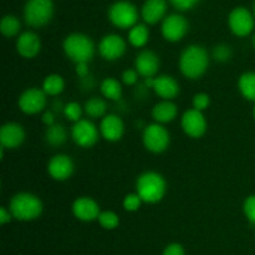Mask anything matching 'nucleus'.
<instances>
[{
	"mask_svg": "<svg viewBox=\"0 0 255 255\" xmlns=\"http://www.w3.org/2000/svg\"><path fill=\"white\" fill-rule=\"evenodd\" d=\"M188 31V21L179 14L168 15L162 22V35L169 42H177L183 39Z\"/></svg>",
	"mask_w": 255,
	"mask_h": 255,
	"instance_id": "11",
	"label": "nucleus"
},
{
	"mask_svg": "<svg viewBox=\"0 0 255 255\" xmlns=\"http://www.w3.org/2000/svg\"><path fill=\"white\" fill-rule=\"evenodd\" d=\"M144 86L147 89L153 90L157 96L166 101L176 99L181 91L177 80L169 75H161V76L151 77V79H144Z\"/></svg>",
	"mask_w": 255,
	"mask_h": 255,
	"instance_id": "9",
	"label": "nucleus"
},
{
	"mask_svg": "<svg viewBox=\"0 0 255 255\" xmlns=\"http://www.w3.org/2000/svg\"><path fill=\"white\" fill-rule=\"evenodd\" d=\"M238 89L247 100L255 102V72H244L238 80Z\"/></svg>",
	"mask_w": 255,
	"mask_h": 255,
	"instance_id": "25",
	"label": "nucleus"
},
{
	"mask_svg": "<svg viewBox=\"0 0 255 255\" xmlns=\"http://www.w3.org/2000/svg\"><path fill=\"white\" fill-rule=\"evenodd\" d=\"M198 1L199 0H171L172 5L174 7H177L178 10H182V11L192 9L193 6H196V4Z\"/></svg>",
	"mask_w": 255,
	"mask_h": 255,
	"instance_id": "37",
	"label": "nucleus"
},
{
	"mask_svg": "<svg viewBox=\"0 0 255 255\" xmlns=\"http://www.w3.org/2000/svg\"><path fill=\"white\" fill-rule=\"evenodd\" d=\"M100 131L94 122L81 119L75 122L71 128V138L75 143L82 148H90L99 141Z\"/></svg>",
	"mask_w": 255,
	"mask_h": 255,
	"instance_id": "8",
	"label": "nucleus"
},
{
	"mask_svg": "<svg viewBox=\"0 0 255 255\" xmlns=\"http://www.w3.org/2000/svg\"><path fill=\"white\" fill-rule=\"evenodd\" d=\"M72 213L79 221L92 222L99 219L101 211L95 199L90 197H79L72 204Z\"/></svg>",
	"mask_w": 255,
	"mask_h": 255,
	"instance_id": "17",
	"label": "nucleus"
},
{
	"mask_svg": "<svg viewBox=\"0 0 255 255\" xmlns=\"http://www.w3.org/2000/svg\"><path fill=\"white\" fill-rule=\"evenodd\" d=\"M100 133L106 141H120L125 133V125L121 117L114 114L105 116L100 125Z\"/></svg>",
	"mask_w": 255,
	"mask_h": 255,
	"instance_id": "19",
	"label": "nucleus"
},
{
	"mask_svg": "<svg viewBox=\"0 0 255 255\" xmlns=\"http://www.w3.org/2000/svg\"><path fill=\"white\" fill-rule=\"evenodd\" d=\"M192 104H193L194 110L203 112L204 110L208 109V106L211 105V97L207 94H204V92H199V94L194 95Z\"/></svg>",
	"mask_w": 255,
	"mask_h": 255,
	"instance_id": "34",
	"label": "nucleus"
},
{
	"mask_svg": "<svg viewBox=\"0 0 255 255\" xmlns=\"http://www.w3.org/2000/svg\"><path fill=\"white\" fill-rule=\"evenodd\" d=\"M46 96L47 95L42 91V89L31 87V89L25 90L17 100L20 111L26 115L40 114L46 107Z\"/></svg>",
	"mask_w": 255,
	"mask_h": 255,
	"instance_id": "10",
	"label": "nucleus"
},
{
	"mask_svg": "<svg viewBox=\"0 0 255 255\" xmlns=\"http://www.w3.org/2000/svg\"><path fill=\"white\" fill-rule=\"evenodd\" d=\"M138 76L139 74L137 72V70L133 69H127L126 71H124L122 74V82L127 86H132V85L136 84L138 81Z\"/></svg>",
	"mask_w": 255,
	"mask_h": 255,
	"instance_id": "36",
	"label": "nucleus"
},
{
	"mask_svg": "<svg viewBox=\"0 0 255 255\" xmlns=\"http://www.w3.org/2000/svg\"><path fill=\"white\" fill-rule=\"evenodd\" d=\"M41 120L42 122H44V125H46L47 127L56 124V122H55V112L52 111V110H47V111H45L44 114H42Z\"/></svg>",
	"mask_w": 255,
	"mask_h": 255,
	"instance_id": "39",
	"label": "nucleus"
},
{
	"mask_svg": "<svg viewBox=\"0 0 255 255\" xmlns=\"http://www.w3.org/2000/svg\"><path fill=\"white\" fill-rule=\"evenodd\" d=\"M100 90H101L102 96L109 100H112V101H119L122 96L121 84H120L119 80L114 79V77H106L101 82Z\"/></svg>",
	"mask_w": 255,
	"mask_h": 255,
	"instance_id": "24",
	"label": "nucleus"
},
{
	"mask_svg": "<svg viewBox=\"0 0 255 255\" xmlns=\"http://www.w3.org/2000/svg\"><path fill=\"white\" fill-rule=\"evenodd\" d=\"M159 57L151 50H143L139 52L134 61V69L139 74V76L144 79H151L158 72L159 69Z\"/></svg>",
	"mask_w": 255,
	"mask_h": 255,
	"instance_id": "18",
	"label": "nucleus"
},
{
	"mask_svg": "<svg viewBox=\"0 0 255 255\" xmlns=\"http://www.w3.org/2000/svg\"><path fill=\"white\" fill-rule=\"evenodd\" d=\"M253 115H254V119H255V106H254V111H253Z\"/></svg>",
	"mask_w": 255,
	"mask_h": 255,
	"instance_id": "43",
	"label": "nucleus"
},
{
	"mask_svg": "<svg viewBox=\"0 0 255 255\" xmlns=\"http://www.w3.org/2000/svg\"><path fill=\"white\" fill-rule=\"evenodd\" d=\"M149 37V31L144 24H137L129 30L128 41L134 47H143Z\"/></svg>",
	"mask_w": 255,
	"mask_h": 255,
	"instance_id": "27",
	"label": "nucleus"
},
{
	"mask_svg": "<svg viewBox=\"0 0 255 255\" xmlns=\"http://www.w3.org/2000/svg\"><path fill=\"white\" fill-rule=\"evenodd\" d=\"M45 139L52 147L62 146L67 141V131L62 125L55 124L47 127L45 132Z\"/></svg>",
	"mask_w": 255,
	"mask_h": 255,
	"instance_id": "23",
	"label": "nucleus"
},
{
	"mask_svg": "<svg viewBox=\"0 0 255 255\" xmlns=\"http://www.w3.org/2000/svg\"><path fill=\"white\" fill-rule=\"evenodd\" d=\"M21 29V24H20L19 19L12 15H6L1 19L0 22V30L1 34L6 37H12L17 35V32Z\"/></svg>",
	"mask_w": 255,
	"mask_h": 255,
	"instance_id": "29",
	"label": "nucleus"
},
{
	"mask_svg": "<svg viewBox=\"0 0 255 255\" xmlns=\"http://www.w3.org/2000/svg\"><path fill=\"white\" fill-rule=\"evenodd\" d=\"M64 115L66 116L67 120L75 122L80 121L81 120L82 115V107L81 105L77 104V102H69V104L65 105L64 109Z\"/></svg>",
	"mask_w": 255,
	"mask_h": 255,
	"instance_id": "31",
	"label": "nucleus"
},
{
	"mask_svg": "<svg viewBox=\"0 0 255 255\" xmlns=\"http://www.w3.org/2000/svg\"><path fill=\"white\" fill-rule=\"evenodd\" d=\"M167 11L166 0H146L142 7V17L149 25L158 22Z\"/></svg>",
	"mask_w": 255,
	"mask_h": 255,
	"instance_id": "21",
	"label": "nucleus"
},
{
	"mask_svg": "<svg viewBox=\"0 0 255 255\" xmlns=\"http://www.w3.org/2000/svg\"><path fill=\"white\" fill-rule=\"evenodd\" d=\"M243 211H244V214H246L247 219H248L251 223L255 224V194H253V196H249L248 198L244 201Z\"/></svg>",
	"mask_w": 255,
	"mask_h": 255,
	"instance_id": "35",
	"label": "nucleus"
},
{
	"mask_svg": "<svg viewBox=\"0 0 255 255\" xmlns=\"http://www.w3.org/2000/svg\"><path fill=\"white\" fill-rule=\"evenodd\" d=\"M54 14L52 0H27L24 7V19L29 26L41 27L51 20Z\"/></svg>",
	"mask_w": 255,
	"mask_h": 255,
	"instance_id": "5",
	"label": "nucleus"
},
{
	"mask_svg": "<svg viewBox=\"0 0 255 255\" xmlns=\"http://www.w3.org/2000/svg\"><path fill=\"white\" fill-rule=\"evenodd\" d=\"M41 199L32 193H16L9 202V211L12 218L20 222H31L39 218L42 213Z\"/></svg>",
	"mask_w": 255,
	"mask_h": 255,
	"instance_id": "3",
	"label": "nucleus"
},
{
	"mask_svg": "<svg viewBox=\"0 0 255 255\" xmlns=\"http://www.w3.org/2000/svg\"><path fill=\"white\" fill-rule=\"evenodd\" d=\"M143 203L142 199L139 198V196L137 193H129L125 197L124 199V208L127 212H136L138 211L141 204Z\"/></svg>",
	"mask_w": 255,
	"mask_h": 255,
	"instance_id": "33",
	"label": "nucleus"
},
{
	"mask_svg": "<svg viewBox=\"0 0 255 255\" xmlns=\"http://www.w3.org/2000/svg\"><path fill=\"white\" fill-rule=\"evenodd\" d=\"M74 161L67 154H56L47 163V172L55 181H66L74 173Z\"/></svg>",
	"mask_w": 255,
	"mask_h": 255,
	"instance_id": "15",
	"label": "nucleus"
},
{
	"mask_svg": "<svg viewBox=\"0 0 255 255\" xmlns=\"http://www.w3.org/2000/svg\"><path fill=\"white\" fill-rule=\"evenodd\" d=\"M162 255H184L183 247L178 243L169 244V246L164 249L163 254Z\"/></svg>",
	"mask_w": 255,
	"mask_h": 255,
	"instance_id": "38",
	"label": "nucleus"
},
{
	"mask_svg": "<svg viewBox=\"0 0 255 255\" xmlns=\"http://www.w3.org/2000/svg\"><path fill=\"white\" fill-rule=\"evenodd\" d=\"M229 27L237 36H247L254 27V19L246 7H236L229 14Z\"/></svg>",
	"mask_w": 255,
	"mask_h": 255,
	"instance_id": "14",
	"label": "nucleus"
},
{
	"mask_svg": "<svg viewBox=\"0 0 255 255\" xmlns=\"http://www.w3.org/2000/svg\"><path fill=\"white\" fill-rule=\"evenodd\" d=\"M167 191L166 179L158 172L148 171L137 178L136 193L142 202L149 204L158 203L163 199Z\"/></svg>",
	"mask_w": 255,
	"mask_h": 255,
	"instance_id": "2",
	"label": "nucleus"
},
{
	"mask_svg": "<svg viewBox=\"0 0 255 255\" xmlns=\"http://www.w3.org/2000/svg\"><path fill=\"white\" fill-rule=\"evenodd\" d=\"M254 12H255V4H254Z\"/></svg>",
	"mask_w": 255,
	"mask_h": 255,
	"instance_id": "44",
	"label": "nucleus"
},
{
	"mask_svg": "<svg viewBox=\"0 0 255 255\" xmlns=\"http://www.w3.org/2000/svg\"><path fill=\"white\" fill-rule=\"evenodd\" d=\"M76 74L80 79H86L89 77V66L86 62H81V64H76Z\"/></svg>",
	"mask_w": 255,
	"mask_h": 255,
	"instance_id": "40",
	"label": "nucleus"
},
{
	"mask_svg": "<svg viewBox=\"0 0 255 255\" xmlns=\"http://www.w3.org/2000/svg\"><path fill=\"white\" fill-rule=\"evenodd\" d=\"M99 52L102 59L115 61L126 52V42L120 35L109 34L101 39L99 44Z\"/></svg>",
	"mask_w": 255,
	"mask_h": 255,
	"instance_id": "13",
	"label": "nucleus"
},
{
	"mask_svg": "<svg viewBox=\"0 0 255 255\" xmlns=\"http://www.w3.org/2000/svg\"><path fill=\"white\" fill-rule=\"evenodd\" d=\"M42 91L49 96H57L65 89V81L62 76L57 74H51L46 76L42 81Z\"/></svg>",
	"mask_w": 255,
	"mask_h": 255,
	"instance_id": "26",
	"label": "nucleus"
},
{
	"mask_svg": "<svg viewBox=\"0 0 255 255\" xmlns=\"http://www.w3.org/2000/svg\"><path fill=\"white\" fill-rule=\"evenodd\" d=\"M209 65V55L203 46L189 45L179 56V70L189 80H197L206 74Z\"/></svg>",
	"mask_w": 255,
	"mask_h": 255,
	"instance_id": "1",
	"label": "nucleus"
},
{
	"mask_svg": "<svg viewBox=\"0 0 255 255\" xmlns=\"http://www.w3.org/2000/svg\"><path fill=\"white\" fill-rule=\"evenodd\" d=\"M99 223L102 228L107 229V231H112V229L117 228L120 224V218L115 212L111 211H104L100 213L99 216Z\"/></svg>",
	"mask_w": 255,
	"mask_h": 255,
	"instance_id": "30",
	"label": "nucleus"
},
{
	"mask_svg": "<svg viewBox=\"0 0 255 255\" xmlns=\"http://www.w3.org/2000/svg\"><path fill=\"white\" fill-rule=\"evenodd\" d=\"M12 219L11 213H10L9 208H5V207H1L0 208V223L4 226V224L10 223V221Z\"/></svg>",
	"mask_w": 255,
	"mask_h": 255,
	"instance_id": "41",
	"label": "nucleus"
},
{
	"mask_svg": "<svg viewBox=\"0 0 255 255\" xmlns=\"http://www.w3.org/2000/svg\"><path fill=\"white\" fill-rule=\"evenodd\" d=\"M142 139H143V144L147 151L152 153H162L168 148L171 136L166 127L154 122L144 128Z\"/></svg>",
	"mask_w": 255,
	"mask_h": 255,
	"instance_id": "7",
	"label": "nucleus"
},
{
	"mask_svg": "<svg viewBox=\"0 0 255 255\" xmlns=\"http://www.w3.org/2000/svg\"><path fill=\"white\" fill-rule=\"evenodd\" d=\"M252 44H253V46H254V49H255V35L253 36V39H252Z\"/></svg>",
	"mask_w": 255,
	"mask_h": 255,
	"instance_id": "42",
	"label": "nucleus"
},
{
	"mask_svg": "<svg viewBox=\"0 0 255 255\" xmlns=\"http://www.w3.org/2000/svg\"><path fill=\"white\" fill-rule=\"evenodd\" d=\"M84 110L89 117H91V119H99V117L104 116L105 112H106L107 104L104 99L92 97L89 101H86Z\"/></svg>",
	"mask_w": 255,
	"mask_h": 255,
	"instance_id": "28",
	"label": "nucleus"
},
{
	"mask_svg": "<svg viewBox=\"0 0 255 255\" xmlns=\"http://www.w3.org/2000/svg\"><path fill=\"white\" fill-rule=\"evenodd\" d=\"M177 115H178V109L176 105L172 101H166V100L156 104L152 109V117L157 124L161 125L172 122L176 119Z\"/></svg>",
	"mask_w": 255,
	"mask_h": 255,
	"instance_id": "22",
	"label": "nucleus"
},
{
	"mask_svg": "<svg viewBox=\"0 0 255 255\" xmlns=\"http://www.w3.org/2000/svg\"><path fill=\"white\" fill-rule=\"evenodd\" d=\"M65 55L75 64H89L95 56V44L87 35L75 32L64 40Z\"/></svg>",
	"mask_w": 255,
	"mask_h": 255,
	"instance_id": "4",
	"label": "nucleus"
},
{
	"mask_svg": "<svg viewBox=\"0 0 255 255\" xmlns=\"http://www.w3.org/2000/svg\"><path fill=\"white\" fill-rule=\"evenodd\" d=\"M25 137L24 127L16 122H7L0 128V144L2 148H17L24 143Z\"/></svg>",
	"mask_w": 255,
	"mask_h": 255,
	"instance_id": "16",
	"label": "nucleus"
},
{
	"mask_svg": "<svg viewBox=\"0 0 255 255\" xmlns=\"http://www.w3.org/2000/svg\"><path fill=\"white\" fill-rule=\"evenodd\" d=\"M109 17L112 24L120 29H132L137 25L138 12L132 2L121 0L111 5L109 9Z\"/></svg>",
	"mask_w": 255,
	"mask_h": 255,
	"instance_id": "6",
	"label": "nucleus"
},
{
	"mask_svg": "<svg viewBox=\"0 0 255 255\" xmlns=\"http://www.w3.org/2000/svg\"><path fill=\"white\" fill-rule=\"evenodd\" d=\"M41 50L40 37L32 31H25L19 35L16 40V51L25 59H32Z\"/></svg>",
	"mask_w": 255,
	"mask_h": 255,
	"instance_id": "20",
	"label": "nucleus"
},
{
	"mask_svg": "<svg viewBox=\"0 0 255 255\" xmlns=\"http://www.w3.org/2000/svg\"><path fill=\"white\" fill-rule=\"evenodd\" d=\"M182 128L187 136L192 138H199L207 131V120L203 112L191 109L187 110L181 119Z\"/></svg>",
	"mask_w": 255,
	"mask_h": 255,
	"instance_id": "12",
	"label": "nucleus"
},
{
	"mask_svg": "<svg viewBox=\"0 0 255 255\" xmlns=\"http://www.w3.org/2000/svg\"><path fill=\"white\" fill-rule=\"evenodd\" d=\"M232 57V49L226 44L217 45L213 49V59L218 62H227Z\"/></svg>",
	"mask_w": 255,
	"mask_h": 255,
	"instance_id": "32",
	"label": "nucleus"
}]
</instances>
